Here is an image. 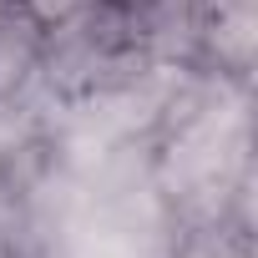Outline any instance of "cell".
Here are the masks:
<instances>
[{
	"mask_svg": "<svg viewBox=\"0 0 258 258\" xmlns=\"http://www.w3.org/2000/svg\"><path fill=\"white\" fill-rule=\"evenodd\" d=\"M152 132V187L177 223H198L253 198V86L182 66Z\"/></svg>",
	"mask_w": 258,
	"mask_h": 258,
	"instance_id": "obj_1",
	"label": "cell"
},
{
	"mask_svg": "<svg viewBox=\"0 0 258 258\" xmlns=\"http://www.w3.org/2000/svg\"><path fill=\"white\" fill-rule=\"evenodd\" d=\"M101 11L147 66H192L198 0H101Z\"/></svg>",
	"mask_w": 258,
	"mask_h": 258,
	"instance_id": "obj_2",
	"label": "cell"
},
{
	"mask_svg": "<svg viewBox=\"0 0 258 258\" xmlns=\"http://www.w3.org/2000/svg\"><path fill=\"white\" fill-rule=\"evenodd\" d=\"M253 36H258V0H198L192 66L253 86Z\"/></svg>",
	"mask_w": 258,
	"mask_h": 258,
	"instance_id": "obj_3",
	"label": "cell"
},
{
	"mask_svg": "<svg viewBox=\"0 0 258 258\" xmlns=\"http://www.w3.org/2000/svg\"><path fill=\"white\" fill-rule=\"evenodd\" d=\"M41 51H46V31L11 6V16L0 21V111H16L26 91L41 81Z\"/></svg>",
	"mask_w": 258,
	"mask_h": 258,
	"instance_id": "obj_4",
	"label": "cell"
},
{
	"mask_svg": "<svg viewBox=\"0 0 258 258\" xmlns=\"http://www.w3.org/2000/svg\"><path fill=\"white\" fill-rule=\"evenodd\" d=\"M172 258H253V213H248V203L228 208V213H213V218H198V223H177Z\"/></svg>",
	"mask_w": 258,
	"mask_h": 258,
	"instance_id": "obj_5",
	"label": "cell"
},
{
	"mask_svg": "<svg viewBox=\"0 0 258 258\" xmlns=\"http://www.w3.org/2000/svg\"><path fill=\"white\" fill-rule=\"evenodd\" d=\"M11 6L31 21V26H41V31H56V26H66V21H76V16H86L91 6H101V0H11Z\"/></svg>",
	"mask_w": 258,
	"mask_h": 258,
	"instance_id": "obj_6",
	"label": "cell"
},
{
	"mask_svg": "<svg viewBox=\"0 0 258 258\" xmlns=\"http://www.w3.org/2000/svg\"><path fill=\"white\" fill-rule=\"evenodd\" d=\"M6 16H11V0H0V21H6Z\"/></svg>",
	"mask_w": 258,
	"mask_h": 258,
	"instance_id": "obj_7",
	"label": "cell"
}]
</instances>
